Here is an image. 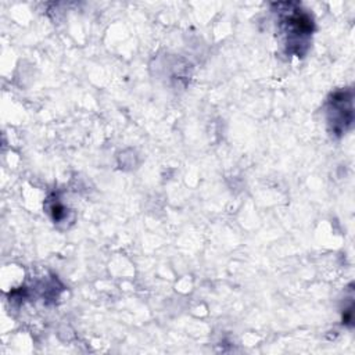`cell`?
Returning <instances> with one entry per match:
<instances>
[{
    "mask_svg": "<svg viewBox=\"0 0 355 355\" xmlns=\"http://www.w3.org/2000/svg\"><path fill=\"white\" fill-rule=\"evenodd\" d=\"M273 6L279 15V31L284 37L287 53L302 57L309 47L313 32L311 14L297 3H276Z\"/></svg>",
    "mask_w": 355,
    "mask_h": 355,
    "instance_id": "obj_1",
    "label": "cell"
},
{
    "mask_svg": "<svg viewBox=\"0 0 355 355\" xmlns=\"http://www.w3.org/2000/svg\"><path fill=\"white\" fill-rule=\"evenodd\" d=\"M354 94L351 89L334 92L326 104V119L331 136L340 137L354 122Z\"/></svg>",
    "mask_w": 355,
    "mask_h": 355,
    "instance_id": "obj_2",
    "label": "cell"
}]
</instances>
